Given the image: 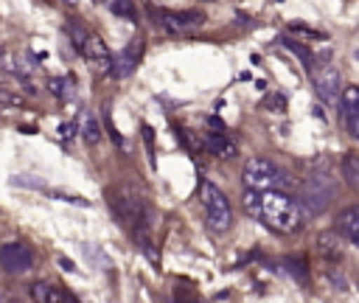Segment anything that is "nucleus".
<instances>
[{
    "label": "nucleus",
    "mask_w": 359,
    "mask_h": 303,
    "mask_svg": "<svg viewBox=\"0 0 359 303\" xmlns=\"http://www.w3.org/2000/svg\"><path fill=\"white\" fill-rule=\"evenodd\" d=\"M244 208L275 233H294L306 222V210L286 191H244Z\"/></svg>",
    "instance_id": "nucleus-1"
},
{
    "label": "nucleus",
    "mask_w": 359,
    "mask_h": 303,
    "mask_svg": "<svg viewBox=\"0 0 359 303\" xmlns=\"http://www.w3.org/2000/svg\"><path fill=\"white\" fill-rule=\"evenodd\" d=\"M107 202L121 224H126L132 233L135 230H151V208L146 205L143 194L135 191V185H115L107 191Z\"/></svg>",
    "instance_id": "nucleus-2"
},
{
    "label": "nucleus",
    "mask_w": 359,
    "mask_h": 303,
    "mask_svg": "<svg viewBox=\"0 0 359 303\" xmlns=\"http://www.w3.org/2000/svg\"><path fill=\"white\" fill-rule=\"evenodd\" d=\"M199 202H202V210H205V222L216 236H222L233 227V205H230V199L224 196V191L219 185H213L210 180H202Z\"/></svg>",
    "instance_id": "nucleus-3"
},
{
    "label": "nucleus",
    "mask_w": 359,
    "mask_h": 303,
    "mask_svg": "<svg viewBox=\"0 0 359 303\" xmlns=\"http://www.w3.org/2000/svg\"><path fill=\"white\" fill-rule=\"evenodd\" d=\"M241 180H244L247 191H283L289 185L286 171L280 166H275L272 160H264V157L247 160Z\"/></svg>",
    "instance_id": "nucleus-4"
},
{
    "label": "nucleus",
    "mask_w": 359,
    "mask_h": 303,
    "mask_svg": "<svg viewBox=\"0 0 359 303\" xmlns=\"http://www.w3.org/2000/svg\"><path fill=\"white\" fill-rule=\"evenodd\" d=\"M67 34H70L73 48L81 53V59H84L87 65H93L98 73H109V67H112V56H109L104 39H98V36L90 34L87 28H81L79 22H70V25H67Z\"/></svg>",
    "instance_id": "nucleus-5"
},
{
    "label": "nucleus",
    "mask_w": 359,
    "mask_h": 303,
    "mask_svg": "<svg viewBox=\"0 0 359 303\" xmlns=\"http://www.w3.org/2000/svg\"><path fill=\"white\" fill-rule=\"evenodd\" d=\"M331 194H334L331 180H328L325 174H311V177L303 182L297 202H303V205L309 208V213H323V210L331 205ZM303 205H300V208H303Z\"/></svg>",
    "instance_id": "nucleus-6"
},
{
    "label": "nucleus",
    "mask_w": 359,
    "mask_h": 303,
    "mask_svg": "<svg viewBox=\"0 0 359 303\" xmlns=\"http://www.w3.org/2000/svg\"><path fill=\"white\" fill-rule=\"evenodd\" d=\"M0 269L8 275H22L34 269V250L22 241H8L0 247Z\"/></svg>",
    "instance_id": "nucleus-7"
},
{
    "label": "nucleus",
    "mask_w": 359,
    "mask_h": 303,
    "mask_svg": "<svg viewBox=\"0 0 359 303\" xmlns=\"http://www.w3.org/2000/svg\"><path fill=\"white\" fill-rule=\"evenodd\" d=\"M314 93L323 104L328 107H337L339 104V70L328 62H323L317 70H314Z\"/></svg>",
    "instance_id": "nucleus-8"
},
{
    "label": "nucleus",
    "mask_w": 359,
    "mask_h": 303,
    "mask_svg": "<svg viewBox=\"0 0 359 303\" xmlns=\"http://www.w3.org/2000/svg\"><path fill=\"white\" fill-rule=\"evenodd\" d=\"M154 20L171 34H185V31H194L196 25H202L205 14H199V11H154Z\"/></svg>",
    "instance_id": "nucleus-9"
},
{
    "label": "nucleus",
    "mask_w": 359,
    "mask_h": 303,
    "mask_svg": "<svg viewBox=\"0 0 359 303\" xmlns=\"http://www.w3.org/2000/svg\"><path fill=\"white\" fill-rule=\"evenodd\" d=\"M339 112L345 121V129L351 137H359V90L353 84H348L339 95Z\"/></svg>",
    "instance_id": "nucleus-10"
},
{
    "label": "nucleus",
    "mask_w": 359,
    "mask_h": 303,
    "mask_svg": "<svg viewBox=\"0 0 359 303\" xmlns=\"http://www.w3.org/2000/svg\"><path fill=\"white\" fill-rule=\"evenodd\" d=\"M334 233L348 244H359V205H348L345 210H339Z\"/></svg>",
    "instance_id": "nucleus-11"
},
{
    "label": "nucleus",
    "mask_w": 359,
    "mask_h": 303,
    "mask_svg": "<svg viewBox=\"0 0 359 303\" xmlns=\"http://www.w3.org/2000/svg\"><path fill=\"white\" fill-rule=\"evenodd\" d=\"M137 56H140V45H126L115 59H112V67H109V73L115 76V79H123V76H129L135 67H137Z\"/></svg>",
    "instance_id": "nucleus-12"
},
{
    "label": "nucleus",
    "mask_w": 359,
    "mask_h": 303,
    "mask_svg": "<svg viewBox=\"0 0 359 303\" xmlns=\"http://www.w3.org/2000/svg\"><path fill=\"white\" fill-rule=\"evenodd\" d=\"M202 146H205L210 154H216V157H227V160L238 154L236 143H233L224 132H208V135H205V140H202Z\"/></svg>",
    "instance_id": "nucleus-13"
},
{
    "label": "nucleus",
    "mask_w": 359,
    "mask_h": 303,
    "mask_svg": "<svg viewBox=\"0 0 359 303\" xmlns=\"http://www.w3.org/2000/svg\"><path fill=\"white\" fill-rule=\"evenodd\" d=\"M28 295H31L34 303H67V295H65L59 286L48 283V281H36V283H31Z\"/></svg>",
    "instance_id": "nucleus-14"
},
{
    "label": "nucleus",
    "mask_w": 359,
    "mask_h": 303,
    "mask_svg": "<svg viewBox=\"0 0 359 303\" xmlns=\"http://www.w3.org/2000/svg\"><path fill=\"white\" fill-rule=\"evenodd\" d=\"M339 168H342V177H345V182H348V188L356 191V188H359V152H345Z\"/></svg>",
    "instance_id": "nucleus-15"
},
{
    "label": "nucleus",
    "mask_w": 359,
    "mask_h": 303,
    "mask_svg": "<svg viewBox=\"0 0 359 303\" xmlns=\"http://www.w3.org/2000/svg\"><path fill=\"white\" fill-rule=\"evenodd\" d=\"M81 137H84L90 146H95V143L101 140V123H98V118H95L93 112H84V115H81Z\"/></svg>",
    "instance_id": "nucleus-16"
},
{
    "label": "nucleus",
    "mask_w": 359,
    "mask_h": 303,
    "mask_svg": "<svg viewBox=\"0 0 359 303\" xmlns=\"http://www.w3.org/2000/svg\"><path fill=\"white\" fill-rule=\"evenodd\" d=\"M109 11L126 22H137V8L135 0H109Z\"/></svg>",
    "instance_id": "nucleus-17"
},
{
    "label": "nucleus",
    "mask_w": 359,
    "mask_h": 303,
    "mask_svg": "<svg viewBox=\"0 0 359 303\" xmlns=\"http://www.w3.org/2000/svg\"><path fill=\"white\" fill-rule=\"evenodd\" d=\"M280 45L286 48V50H292L297 59H300V65L306 67V70H311V62H314V53L306 48V45H300V42H294V39H280Z\"/></svg>",
    "instance_id": "nucleus-18"
},
{
    "label": "nucleus",
    "mask_w": 359,
    "mask_h": 303,
    "mask_svg": "<svg viewBox=\"0 0 359 303\" xmlns=\"http://www.w3.org/2000/svg\"><path fill=\"white\" fill-rule=\"evenodd\" d=\"M320 250H323V252H328L331 258H339V244H337V238H334V236H328V233H325V236H320Z\"/></svg>",
    "instance_id": "nucleus-19"
},
{
    "label": "nucleus",
    "mask_w": 359,
    "mask_h": 303,
    "mask_svg": "<svg viewBox=\"0 0 359 303\" xmlns=\"http://www.w3.org/2000/svg\"><path fill=\"white\" fill-rule=\"evenodd\" d=\"M177 135H180V140H182L191 152H202V140H196V137L191 135V129H177Z\"/></svg>",
    "instance_id": "nucleus-20"
},
{
    "label": "nucleus",
    "mask_w": 359,
    "mask_h": 303,
    "mask_svg": "<svg viewBox=\"0 0 359 303\" xmlns=\"http://www.w3.org/2000/svg\"><path fill=\"white\" fill-rule=\"evenodd\" d=\"M0 107H6V109H17V107H22V98L14 95V93H8V90H0Z\"/></svg>",
    "instance_id": "nucleus-21"
},
{
    "label": "nucleus",
    "mask_w": 359,
    "mask_h": 303,
    "mask_svg": "<svg viewBox=\"0 0 359 303\" xmlns=\"http://www.w3.org/2000/svg\"><path fill=\"white\" fill-rule=\"evenodd\" d=\"M289 31H292V34H300V36H309V39H325V34H320V31H314V28H306V25H292Z\"/></svg>",
    "instance_id": "nucleus-22"
},
{
    "label": "nucleus",
    "mask_w": 359,
    "mask_h": 303,
    "mask_svg": "<svg viewBox=\"0 0 359 303\" xmlns=\"http://www.w3.org/2000/svg\"><path fill=\"white\" fill-rule=\"evenodd\" d=\"M48 87H50L56 95H67V93H70V81H67V79H50Z\"/></svg>",
    "instance_id": "nucleus-23"
},
{
    "label": "nucleus",
    "mask_w": 359,
    "mask_h": 303,
    "mask_svg": "<svg viewBox=\"0 0 359 303\" xmlns=\"http://www.w3.org/2000/svg\"><path fill=\"white\" fill-rule=\"evenodd\" d=\"M59 135H62V137H67V140H70V137H73V135H76V123H73V121H70V123H62V126H59Z\"/></svg>",
    "instance_id": "nucleus-24"
},
{
    "label": "nucleus",
    "mask_w": 359,
    "mask_h": 303,
    "mask_svg": "<svg viewBox=\"0 0 359 303\" xmlns=\"http://www.w3.org/2000/svg\"><path fill=\"white\" fill-rule=\"evenodd\" d=\"M143 129V137H146V146H149V154H154V140H151V126H140Z\"/></svg>",
    "instance_id": "nucleus-25"
},
{
    "label": "nucleus",
    "mask_w": 359,
    "mask_h": 303,
    "mask_svg": "<svg viewBox=\"0 0 359 303\" xmlns=\"http://www.w3.org/2000/svg\"><path fill=\"white\" fill-rule=\"evenodd\" d=\"M6 303H17V297H6Z\"/></svg>",
    "instance_id": "nucleus-26"
},
{
    "label": "nucleus",
    "mask_w": 359,
    "mask_h": 303,
    "mask_svg": "<svg viewBox=\"0 0 359 303\" xmlns=\"http://www.w3.org/2000/svg\"><path fill=\"white\" fill-rule=\"evenodd\" d=\"M0 303H6V295H3V289H0Z\"/></svg>",
    "instance_id": "nucleus-27"
}]
</instances>
